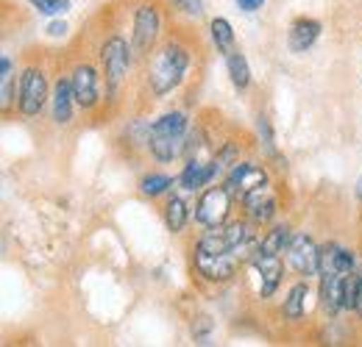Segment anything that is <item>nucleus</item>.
Returning <instances> with one entry per match:
<instances>
[{"label":"nucleus","mask_w":362,"mask_h":347,"mask_svg":"<svg viewBox=\"0 0 362 347\" xmlns=\"http://www.w3.org/2000/svg\"><path fill=\"white\" fill-rule=\"evenodd\" d=\"M139 186H142L145 195L156 197V195H162V192H168V189L173 186V178H170V175H148V178H142Z\"/></svg>","instance_id":"25"},{"label":"nucleus","mask_w":362,"mask_h":347,"mask_svg":"<svg viewBox=\"0 0 362 347\" xmlns=\"http://www.w3.org/2000/svg\"><path fill=\"white\" fill-rule=\"evenodd\" d=\"M187 130V117L181 111H173V114H165L159 117L153 126H151V136H179Z\"/></svg>","instance_id":"20"},{"label":"nucleus","mask_w":362,"mask_h":347,"mask_svg":"<svg viewBox=\"0 0 362 347\" xmlns=\"http://www.w3.org/2000/svg\"><path fill=\"white\" fill-rule=\"evenodd\" d=\"M354 311L362 317V278H360V295H357V308H354Z\"/></svg>","instance_id":"33"},{"label":"nucleus","mask_w":362,"mask_h":347,"mask_svg":"<svg viewBox=\"0 0 362 347\" xmlns=\"http://www.w3.org/2000/svg\"><path fill=\"white\" fill-rule=\"evenodd\" d=\"M237 6H240L243 11H257V8L265 6V0H237Z\"/></svg>","instance_id":"29"},{"label":"nucleus","mask_w":362,"mask_h":347,"mask_svg":"<svg viewBox=\"0 0 362 347\" xmlns=\"http://www.w3.org/2000/svg\"><path fill=\"white\" fill-rule=\"evenodd\" d=\"M226 64H228V75H231V84L237 89H245L251 84V70H248V61L243 53H234L228 50L226 53Z\"/></svg>","instance_id":"19"},{"label":"nucleus","mask_w":362,"mask_h":347,"mask_svg":"<svg viewBox=\"0 0 362 347\" xmlns=\"http://www.w3.org/2000/svg\"><path fill=\"white\" fill-rule=\"evenodd\" d=\"M100 59H103L106 81H109V87L115 89L120 84V78L126 75V70H129V44L123 42L120 37H115V39H109V42L103 44Z\"/></svg>","instance_id":"5"},{"label":"nucleus","mask_w":362,"mask_h":347,"mask_svg":"<svg viewBox=\"0 0 362 347\" xmlns=\"http://www.w3.org/2000/svg\"><path fill=\"white\" fill-rule=\"evenodd\" d=\"M64 31H67L64 23H50V25H47V34H50V37H64Z\"/></svg>","instance_id":"31"},{"label":"nucleus","mask_w":362,"mask_h":347,"mask_svg":"<svg viewBox=\"0 0 362 347\" xmlns=\"http://www.w3.org/2000/svg\"><path fill=\"white\" fill-rule=\"evenodd\" d=\"M40 14H64L70 8V0H28Z\"/></svg>","instance_id":"27"},{"label":"nucleus","mask_w":362,"mask_h":347,"mask_svg":"<svg viewBox=\"0 0 362 347\" xmlns=\"http://www.w3.org/2000/svg\"><path fill=\"white\" fill-rule=\"evenodd\" d=\"M290 228L287 225H276L271 233L262 239V245H259V256H279V253H284V248L290 245Z\"/></svg>","instance_id":"18"},{"label":"nucleus","mask_w":362,"mask_h":347,"mask_svg":"<svg viewBox=\"0 0 362 347\" xmlns=\"http://www.w3.org/2000/svg\"><path fill=\"white\" fill-rule=\"evenodd\" d=\"M45 97H47V84H45V75L42 70H25L23 73V84H20V109L23 114L34 117L40 114V109L45 106Z\"/></svg>","instance_id":"3"},{"label":"nucleus","mask_w":362,"mask_h":347,"mask_svg":"<svg viewBox=\"0 0 362 347\" xmlns=\"http://www.w3.org/2000/svg\"><path fill=\"white\" fill-rule=\"evenodd\" d=\"M187 64H189V56L187 50L179 47V44H168L159 59L153 61L151 67V87L156 95H168L170 89H176L187 73Z\"/></svg>","instance_id":"1"},{"label":"nucleus","mask_w":362,"mask_h":347,"mask_svg":"<svg viewBox=\"0 0 362 347\" xmlns=\"http://www.w3.org/2000/svg\"><path fill=\"white\" fill-rule=\"evenodd\" d=\"M357 197H360V200H362V178H360V181H357Z\"/></svg>","instance_id":"34"},{"label":"nucleus","mask_w":362,"mask_h":347,"mask_svg":"<svg viewBox=\"0 0 362 347\" xmlns=\"http://www.w3.org/2000/svg\"><path fill=\"white\" fill-rule=\"evenodd\" d=\"M156 34H159V14L153 6H139L134 17V50L136 53H145L151 50V44L156 42Z\"/></svg>","instance_id":"8"},{"label":"nucleus","mask_w":362,"mask_h":347,"mask_svg":"<svg viewBox=\"0 0 362 347\" xmlns=\"http://www.w3.org/2000/svg\"><path fill=\"white\" fill-rule=\"evenodd\" d=\"M11 95H14V92H11V78H3V106H6V109L11 106Z\"/></svg>","instance_id":"30"},{"label":"nucleus","mask_w":362,"mask_h":347,"mask_svg":"<svg viewBox=\"0 0 362 347\" xmlns=\"http://www.w3.org/2000/svg\"><path fill=\"white\" fill-rule=\"evenodd\" d=\"M287 259L290 264L301 272V275H315L317 267H320V250L315 248V242L307 236V233H298L290 239L287 245Z\"/></svg>","instance_id":"4"},{"label":"nucleus","mask_w":362,"mask_h":347,"mask_svg":"<svg viewBox=\"0 0 362 347\" xmlns=\"http://www.w3.org/2000/svg\"><path fill=\"white\" fill-rule=\"evenodd\" d=\"M343 286H346V275H337V272H326L323 275L320 298H323V308L329 314H337L343 308Z\"/></svg>","instance_id":"12"},{"label":"nucleus","mask_w":362,"mask_h":347,"mask_svg":"<svg viewBox=\"0 0 362 347\" xmlns=\"http://www.w3.org/2000/svg\"><path fill=\"white\" fill-rule=\"evenodd\" d=\"M257 269L262 275V298H271L281 281V264L279 256H259L257 253Z\"/></svg>","instance_id":"15"},{"label":"nucleus","mask_w":362,"mask_h":347,"mask_svg":"<svg viewBox=\"0 0 362 347\" xmlns=\"http://www.w3.org/2000/svg\"><path fill=\"white\" fill-rule=\"evenodd\" d=\"M165 219H168V228H170L173 233H179L181 228L187 225V206H184V200H181V197H173V200L168 203V209H165Z\"/></svg>","instance_id":"24"},{"label":"nucleus","mask_w":362,"mask_h":347,"mask_svg":"<svg viewBox=\"0 0 362 347\" xmlns=\"http://www.w3.org/2000/svg\"><path fill=\"white\" fill-rule=\"evenodd\" d=\"M215 164H204V162H189L181 173V186L184 189H198L204 183H209L215 178Z\"/></svg>","instance_id":"16"},{"label":"nucleus","mask_w":362,"mask_h":347,"mask_svg":"<svg viewBox=\"0 0 362 347\" xmlns=\"http://www.w3.org/2000/svg\"><path fill=\"white\" fill-rule=\"evenodd\" d=\"M198 250H206V253H234L231 250V242H228V236H226V228L221 231H209L201 242H198Z\"/></svg>","instance_id":"22"},{"label":"nucleus","mask_w":362,"mask_h":347,"mask_svg":"<svg viewBox=\"0 0 362 347\" xmlns=\"http://www.w3.org/2000/svg\"><path fill=\"white\" fill-rule=\"evenodd\" d=\"M354 269V256L337 245H326L320 248V267L317 272L326 275V272H337V275H349Z\"/></svg>","instance_id":"10"},{"label":"nucleus","mask_w":362,"mask_h":347,"mask_svg":"<svg viewBox=\"0 0 362 347\" xmlns=\"http://www.w3.org/2000/svg\"><path fill=\"white\" fill-rule=\"evenodd\" d=\"M265 183H268L265 170H259V167L243 162V164H234V170L228 173L226 189L231 195H237V197H245L248 192H254V189H259V186H265Z\"/></svg>","instance_id":"6"},{"label":"nucleus","mask_w":362,"mask_h":347,"mask_svg":"<svg viewBox=\"0 0 362 347\" xmlns=\"http://www.w3.org/2000/svg\"><path fill=\"white\" fill-rule=\"evenodd\" d=\"M320 34V23L317 20H296L290 28V47L296 53H304L307 47H313Z\"/></svg>","instance_id":"13"},{"label":"nucleus","mask_w":362,"mask_h":347,"mask_svg":"<svg viewBox=\"0 0 362 347\" xmlns=\"http://www.w3.org/2000/svg\"><path fill=\"white\" fill-rule=\"evenodd\" d=\"M0 73H3V78H8L11 75V61L3 56V61H0Z\"/></svg>","instance_id":"32"},{"label":"nucleus","mask_w":362,"mask_h":347,"mask_svg":"<svg viewBox=\"0 0 362 347\" xmlns=\"http://www.w3.org/2000/svg\"><path fill=\"white\" fill-rule=\"evenodd\" d=\"M307 295H310V286L307 284H296L284 300V317L290 319H298L304 314V303H307Z\"/></svg>","instance_id":"21"},{"label":"nucleus","mask_w":362,"mask_h":347,"mask_svg":"<svg viewBox=\"0 0 362 347\" xmlns=\"http://www.w3.org/2000/svg\"><path fill=\"white\" fill-rule=\"evenodd\" d=\"M70 84H73V95H76V103L78 106L92 109L98 103V75H95L92 67H87V64L84 67H76Z\"/></svg>","instance_id":"9"},{"label":"nucleus","mask_w":362,"mask_h":347,"mask_svg":"<svg viewBox=\"0 0 362 347\" xmlns=\"http://www.w3.org/2000/svg\"><path fill=\"white\" fill-rule=\"evenodd\" d=\"M243 200H245L251 217L257 219V222H268L276 214V197H273V192L268 189V183L259 186V189H254V192H248Z\"/></svg>","instance_id":"11"},{"label":"nucleus","mask_w":362,"mask_h":347,"mask_svg":"<svg viewBox=\"0 0 362 347\" xmlns=\"http://www.w3.org/2000/svg\"><path fill=\"white\" fill-rule=\"evenodd\" d=\"M357 295H360V278L349 272L343 286V308H357Z\"/></svg>","instance_id":"26"},{"label":"nucleus","mask_w":362,"mask_h":347,"mask_svg":"<svg viewBox=\"0 0 362 347\" xmlns=\"http://www.w3.org/2000/svg\"><path fill=\"white\" fill-rule=\"evenodd\" d=\"M176 6H179L184 14H189V17H201L204 14V3L201 0H173Z\"/></svg>","instance_id":"28"},{"label":"nucleus","mask_w":362,"mask_h":347,"mask_svg":"<svg viewBox=\"0 0 362 347\" xmlns=\"http://www.w3.org/2000/svg\"><path fill=\"white\" fill-rule=\"evenodd\" d=\"M212 42L218 44V50H223V53H228V50H231L234 31H231V23H228V20H223V17L212 20Z\"/></svg>","instance_id":"23"},{"label":"nucleus","mask_w":362,"mask_h":347,"mask_svg":"<svg viewBox=\"0 0 362 347\" xmlns=\"http://www.w3.org/2000/svg\"><path fill=\"white\" fill-rule=\"evenodd\" d=\"M228 206H231V192L226 186H212L204 192V197L195 206V219L206 228H221L223 219L228 217Z\"/></svg>","instance_id":"2"},{"label":"nucleus","mask_w":362,"mask_h":347,"mask_svg":"<svg viewBox=\"0 0 362 347\" xmlns=\"http://www.w3.org/2000/svg\"><path fill=\"white\" fill-rule=\"evenodd\" d=\"M195 267L209 281H228L234 275V269H237V259L231 253H206V250H198L195 253Z\"/></svg>","instance_id":"7"},{"label":"nucleus","mask_w":362,"mask_h":347,"mask_svg":"<svg viewBox=\"0 0 362 347\" xmlns=\"http://www.w3.org/2000/svg\"><path fill=\"white\" fill-rule=\"evenodd\" d=\"M73 84L70 81H59L56 89H53V120L56 123H70L73 117Z\"/></svg>","instance_id":"14"},{"label":"nucleus","mask_w":362,"mask_h":347,"mask_svg":"<svg viewBox=\"0 0 362 347\" xmlns=\"http://www.w3.org/2000/svg\"><path fill=\"white\" fill-rule=\"evenodd\" d=\"M184 147H187L184 133H179V136H151V150L159 162H173Z\"/></svg>","instance_id":"17"}]
</instances>
